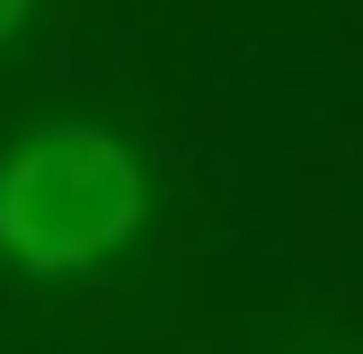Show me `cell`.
Here are the masks:
<instances>
[{"instance_id":"cell-1","label":"cell","mask_w":363,"mask_h":354,"mask_svg":"<svg viewBox=\"0 0 363 354\" xmlns=\"http://www.w3.org/2000/svg\"><path fill=\"white\" fill-rule=\"evenodd\" d=\"M151 212L142 159L106 124H45L0 159V257L27 275H80L116 257Z\"/></svg>"},{"instance_id":"cell-2","label":"cell","mask_w":363,"mask_h":354,"mask_svg":"<svg viewBox=\"0 0 363 354\" xmlns=\"http://www.w3.org/2000/svg\"><path fill=\"white\" fill-rule=\"evenodd\" d=\"M18 27H27V0H0V45H9Z\"/></svg>"}]
</instances>
